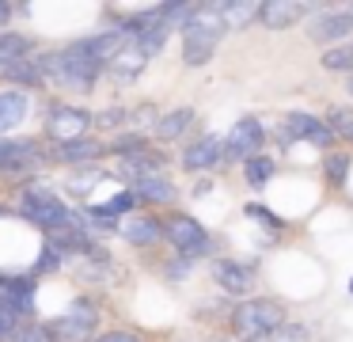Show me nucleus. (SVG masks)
<instances>
[{
  "instance_id": "29",
  "label": "nucleus",
  "mask_w": 353,
  "mask_h": 342,
  "mask_svg": "<svg viewBox=\"0 0 353 342\" xmlns=\"http://www.w3.org/2000/svg\"><path fill=\"white\" fill-rule=\"evenodd\" d=\"M8 19H12V4H0V27H4Z\"/></svg>"
},
{
  "instance_id": "18",
  "label": "nucleus",
  "mask_w": 353,
  "mask_h": 342,
  "mask_svg": "<svg viewBox=\"0 0 353 342\" xmlns=\"http://www.w3.org/2000/svg\"><path fill=\"white\" fill-rule=\"evenodd\" d=\"M141 68H145V53L137 50V42H125L122 50L110 57V73L114 76H122V80H133V76H141Z\"/></svg>"
},
{
  "instance_id": "27",
  "label": "nucleus",
  "mask_w": 353,
  "mask_h": 342,
  "mask_svg": "<svg viewBox=\"0 0 353 342\" xmlns=\"http://www.w3.org/2000/svg\"><path fill=\"white\" fill-rule=\"evenodd\" d=\"M345 167H350V156H330L327 160V179L334 182V187L345 182Z\"/></svg>"
},
{
  "instance_id": "25",
  "label": "nucleus",
  "mask_w": 353,
  "mask_h": 342,
  "mask_svg": "<svg viewBox=\"0 0 353 342\" xmlns=\"http://www.w3.org/2000/svg\"><path fill=\"white\" fill-rule=\"evenodd\" d=\"M8 342H57L54 339V323H23Z\"/></svg>"
},
{
  "instance_id": "11",
  "label": "nucleus",
  "mask_w": 353,
  "mask_h": 342,
  "mask_svg": "<svg viewBox=\"0 0 353 342\" xmlns=\"http://www.w3.org/2000/svg\"><path fill=\"white\" fill-rule=\"evenodd\" d=\"M27 111H31V95L23 88L0 91V133H12L27 118Z\"/></svg>"
},
{
  "instance_id": "20",
  "label": "nucleus",
  "mask_w": 353,
  "mask_h": 342,
  "mask_svg": "<svg viewBox=\"0 0 353 342\" xmlns=\"http://www.w3.org/2000/svg\"><path fill=\"white\" fill-rule=\"evenodd\" d=\"M133 205H137V194H133V190H122V194H114L103 205H88L84 217L88 220H114V217H122V213H130Z\"/></svg>"
},
{
  "instance_id": "24",
  "label": "nucleus",
  "mask_w": 353,
  "mask_h": 342,
  "mask_svg": "<svg viewBox=\"0 0 353 342\" xmlns=\"http://www.w3.org/2000/svg\"><path fill=\"white\" fill-rule=\"evenodd\" d=\"M243 175H247V182H251V187H266L270 175H274V160H270V156L247 160V164H243Z\"/></svg>"
},
{
  "instance_id": "6",
  "label": "nucleus",
  "mask_w": 353,
  "mask_h": 342,
  "mask_svg": "<svg viewBox=\"0 0 353 342\" xmlns=\"http://www.w3.org/2000/svg\"><path fill=\"white\" fill-rule=\"evenodd\" d=\"M95 323H99V308H95L92 301H77L54 323V339L57 342H84L88 334L95 331Z\"/></svg>"
},
{
  "instance_id": "14",
  "label": "nucleus",
  "mask_w": 353,
  "mask_h": 342,
  "mask_svg": "<svg viewBox=\"0 0 353 342\" xmlns=\"http://www.w3.org/2000/svg\"><path fill=\"white\" fill-rule=\"evenodd\" d=\"M213 278H216V285H221L224 293H247V289H251V281H254V274L247 270L243 263L221 258V263L213 266Z\"/></svg>"
},
{
  "instance_id": "16",
  "label": "nucleus",
  "mask_w": 353,
  "mask_h": 342,
  "mask_svg": "<svg viewBox=\"0 0 353 342\" xmlns=\"http://www.w3.org/2000/svg\"><path fill=\"white\" fill-rule=\"evenodd\" d=\"M23 57H31V38L16 35V30H0V73H8Z\"/></svg>"
},
{
  "instance_id": "4",
  "label": "nucleus",
  "mask_w": 353,
  "mask_h": 342,
  "mask_svg": "<svg viewBox=\"0 0 353 342\" xmlns=\"http://www.w3.org/2000/svg\"><path fill=\"white\" fill-rule=\"evenodd\" d=\"M163 236H168V243L186 258H198V255H209V251H213L209 232L194 217H186V213H175V217L163 225Z\"/></svg>"
},
{
  "instance_id": "2",
  "label": "nucleus",
  "mask_w": 353,
  "mask_h": 342,
  "mask_svg": "<svg viewBox=\"0 0 353 342\" xmlns=\"http://www.w3.org/2000/svg\"><path fill=\"white\" fill-rule=\"evenodd\" d=\"M281 323H285V308L274 296H254V301L236 304V312H232V334H236L239 342L270 339Z\"/></svg>"
},
{
  "instance_id": "3",
  "label": "nucleus",
  "mask_w": 353,
  "mask_h": 342,
  "mask_svg": "<svg viewBox=\"0 0 353 342\" xmlns=\"http://www.w3.org/2000/svg\"><path fill=\"white\" fill-rule=\"evenodd\" d=\"M19 213H23V217H31L34 225H42L50 236L80 225V217H77V213H72L50 187H27L23 198H19Z\"/></svg>"
},
{
  "instance_id": "9",
  "label": "nucleus",
  "mask_w": 353,
  "mask_h": 342,
  "mask_svg": "<svg viewBox=\"0 0 353 342\" xmlns=\"http://www.w3.org/2000/svg\"><path fill=\"white\" fill-rule=\"evenodd\" d=\"M350 35H353V12H323L312 23V38L323 42L327 50L338 42H350Z\"/></svg>"
},
{
  "instance_id": "7",
  "label": "nucleus",
  "mask_w": 353,
  "mask_h": 342,
  "mask_svg": "<svg viewBox=\"0 0 353 342\" xmlns=\"http://www.w3.org/2000/svg\"><path fill=\"white\" fill-rule=\"evenodd\" d=\"M285 137H292V141H307V144H315V149H330V144H334V129H330L323 118L304 114V111L285 114Z\"/></svg>"
},
{
  "instance_id": "15",
  "label": "nucleus",
  "mask_w": 353,
  "mask_h": 342,
  "mask_svg": "<svg viewBox=\"0 0 353 342\" xmlns=\"http://www.w3.org/2000/svg\"><path fill=\"white\" fill-rule=\"evenodd\" d=\"M300 15H304V4H296V0H266L259 19L266 23L270 30H285V27H292Z\"/></svg>"
},
{
  "instance_id": "1",
  "label": "nucleus",
  "mask_w": 353,
  "mask_h": 342,
  "mask_svg": "<svg viewBox=\"0 0 353 342\" xmlns=\"http://www.w3.org/2000/svg\"><path fill=\"white\" fill-rule=\"evenodd\" d=\"M224 19H221V12H216V4H201V8H194V15L183 23V61L186 65H205L209 57H213V50H216V42H221V35H224Z\"/></svg>"
},
{
  "instance_id": "23",
  "label": "nucleus",
  "mask_w": 353,
  "mask_h": 342,
  "mask_svg": "<svg viewBox=\"0 0 353 342\" xmlns=\"http://www.w3.org/2000/svg\"><path fill=\"white\" fill-rule=\"evenodd\" d=\"M319 61H323V68H330V73H353V38L323 50Z\"/></svg>"
},
{
  "instance_id": "8",
  "label": "nucleus",
  "mask_w": 353,
  "mask_h": 342,
  "mask_svg": "<svg viewBox=\"0 0 353 342\" xmlns=\"http://www.w3.org/2000/svg\"><path fill=\"white\" fill-rule=\"evenodd\" d=\"M88 122H92L88 111H77V106H54L50 118H46V133L57 137L61 144H69V141H80V137H84Z\"/></svg>"
},
{
  "instance_id": "26",
  "label": "nucleus",
  "mask_w": 353,
  "mask_h": 342,
  "mask_svg": "<svg viewBox=\"0 0 353 342\" xmlns=\"http://www.w3.org/2000/svg\"><path fill=\"white\" fill-rule=\"evenodd\" d=\"M330 129H334V137H345V141H353V111H345V106H338V111H330Z\"/></svg>"
},
{
  "instance_id": "21",
  "label": "nucleus",
  "mask_w": 353,
  "mask_h": 342,
  "mask_svg": "<svg viewBox=\"0 0 353 342\" xmlns=\"http://www.w3.org/2000/svg\"><path fill=\"white\" fill-rule=\"evenodd\" d=\"M190 126H194V111L190 106H179V111L163 114V118L156 122V137H160V141H175V137H183Z\"/></svg>"
},
{
  "instance_id": "19",
  "label": "nucleus",
  "mask_w": 353,
  "mask_h": 342,
  "mask_svg": "<svg viewBox=\"0 0 353 342\" xmlns=\"http://www.w3.org/2000/svg\"><path fill=\"white\" fill-rule=\"evenodd\" d=\"M216 12H221L224 27H247L262 15V4L259 0H232V4H216Z\"/></svg>"
},
{
  "instance_id": "17",
  "label": "nucleus",
  "mask_w": 353,
  "mask_h": 342,
  "mask_svg": "<svg viewBox=\"0 0 353 342\" xmlns=\"http://www.w3.org/2000/svg\"><path fill=\"white\" fill-rule=\"evenodd\" d=\"M133 194L145 198V202H160V205H171L175 202V182L163 179V175H148V179H137L133 182Z\"/></svg>"
},
{
  "instance_id": "12",
  "label": "nucleus",
  "mask_w": 353,
  "mask_h": 342,
  "mask_svg": "<svg viewBox=\"0 0 353 342\" xmlns=\"http://www.w3.org/2000/svg\"><path fill=\"white\" fill-rule=\"evenodd\" d=\"M39 164V149L31 141H0V167L4 171H31Z\"/></svg>"
},
{
  "instance_id": "22",
  "label": "nucleus",
  "mask_w": 353,
  "mask_h": 342,
  "mask_svg": "<svg viewBox=\"0 0 353 342\" xmlns=\"http://www.w3.org/2000/svg\"><path fill=\"white\" fill-rule=\"evenodd\" d=\"M95 156H103V144L92 141V137H80V141H69L57 149V160H65V164H88Z\"/></svg>"
},
{
  "instance_id": "10",
  "label": "nucleus",
  "mask_w": 353,
  "mask_h": 342,
  "mask_svg": "<svg viewBox=\"0 0 353 342\" xmlns=\"http://www.w3.org/2000/svg\"><path fill=\"white\" fill-rule=\"evenodd\" d=\"M221 160H224V141H221V137H213V133H205L201 141H194L190 149L183 152L186 171H209V167L221 164Z\"/></svg>"
},
{
  "instance_id": "30",
  "label": "nucleus",
  "mask_w": 353,
  "mask_h": 342,
  "mask_svg": "<svg viewBox=\"0 0 353 342\" xmlns=\"http://www.w3.org/2000/svg\"><path fill=\"white\" fill-rule=\"evenodd\" d=\"M350 95H353V76H350Z\"/></svg>"
},
{
  "instance_id": "28",
  "label": "nucleus",
  "mask_w": 353,
  "mask_h": 342,
  "mask_svg": "<svg viewBox=\"0 0 353 342\" xmlns=\"http://www.w3.org/2000/svg\"><path fill=\"white\" fill-rule=\"evenodd\" d=\"M99 342H141V339H133V334H107V339H99Z\"/></svg>"
},
{
  "instance_id": "13",
  "label": "nucleus",
  "mask_w": 353,
  "mask_h": 342,
  "mask_svg": "<svg viewBox=\"0 0 353 342\" xmlns=\"http://www.w3.org/2000/svg\"><path fill=\"white\" fill-rule=\"evenodd\" d=\"M122 240L137 243V247H152V243L163 240V225H156L152 217H141V213H133V217L122 220Z\"/></svg>"
},
{
  "instance_id": "5",
  "label": "nucleus",
  "mask_w": 353,
  "mask_h": 342,
  "mask_svg": "<svg viewBox=\"0 0 353 342\" xmlns=\"http://www.w3.org/2000/svg\"><path fill=\"white\" fill-rule=\"evenodd\" d=\"M262 144H266V129H262L259 118H239L236 126L224 137V156L228 160H254L262 156Z\"/></svg>"
}]
</instances>
